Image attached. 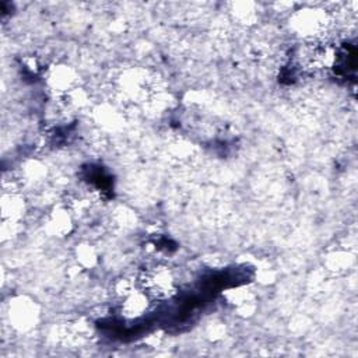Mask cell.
<instances>
[{"label": "cell", "mask_w": 358, "mask_h": 358, "mask_svg": "<svg viewBox=\"0 0 358 358\" xmlns=\"http://www.w3.org/2000/svg\"><path fill=\"white\" fill-rule=\"evenodd\" d=\"M147 309V299L138 292H127L122 303V312L127 317H137Z\"/></svg>", "instance_id": "2"}, {"label": "cell", "mask_w": 358, "mask_h": 358, "mask_svg": "<svg viewBox=\"0 0 358 358\" xmlns=\"http://www.w3.org/2000/svg\"><path fill=\"white\" fill-rule=\"evenodd\" d=\"M141 284L144 289L158 298L169 296L173 292V277L165 267H152L143 273Z\"/></svg>", "instance_id": "1"}]
</instances>
